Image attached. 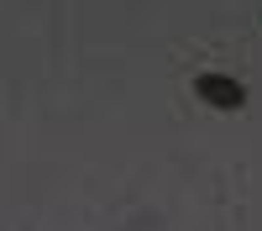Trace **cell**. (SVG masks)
I'll return each instance as SVG.
<instances>
[{
    "label": "cell",
    "mask_w": 262,
    "mask_h": 231,
    "mask_svg": "<svg viewBox=\"0 0 262 231\" xmlns=\"http://www.w3.org/2000/svg\"><path fill=\"white\" fill-rule=\"evenodd\" d=\"M194 95H200L205 105H215V111H242L247 105V90L231 74H200L194 79Z\"/></svg>",
    "instance_id": "cell-1"
}]
</instances>
